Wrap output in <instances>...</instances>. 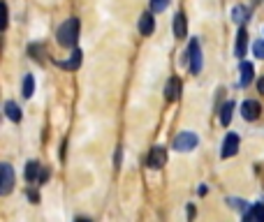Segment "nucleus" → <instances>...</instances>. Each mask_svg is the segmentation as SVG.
I'll use <instances>...</instances> for the list:
<instances>
[{"instance_id":"nucleus-1","label":"nucleus","mask_w":264,"mask_h":222,"mask_svg":"<svg viewBox=\"0 0 264 222\" xmlns=\"http://www.w3.org/2000/svg\"><path fill=\"white\" fill-rule=\"evenodd\" d=\"M79 37V19H67L65 24L58 28V42L63 47H74Z\"/></svg>"},{"instance_id":"nucleus-2","label":"nucleus","mask_w":264,"mask_h":222,"mask_svg":"<svg viewBox=\"0 0 264 222\" xmlns=\"http://www.w3.org/2000/svg\"><path fill=\"white\" fill-rule=\"evenodd\" d=\"M188 56H190V72L199 74V72H202V51H199V42H197V40H190Z\"/></svg>"},{"instance_id":"nucleus-3","label":"nucleus","mask_w":264,"mask_h":222,"mask_svg":"<svg viewBox=\"0 0 264 222\" xmlns=\"http://www.w3.org/2000/svg\"><path fill=\"white\" fill-rule=\"evenodd\" d=\"M0 176H3V180H0V194H10L14 185V171L7 162L0 164Z\"/></svg>"},{"instance_id":"nucleus-4","label":"nucleus","mask_w":264,"mask_h":222,"mask_svg":"<svg viewBox=\"0 0 264 222\" xmlns=\"http://www.w3.org/2000/svg\"><path fill=\"white\" fill-rule=\"evenodd\" d=\"M165 162H167V148H162V146L151 148L146 164H149L151 169H160V167H165Z\"/></svg>"},{"instance_id":"nucleus-5","label":"nucleus","mask_w":264,"mask_h":222,"mask_svg":"<svg viewBox=\"0 0 264 222\" xmlns=\"http://www.w3.org/2000/svg\"><path fill=\"white\" fill-rule=\"evenodd\" d=\"M195 146H197V134H192V132H181L179 137L174 139L176 150H192Z\"/></svg>"},{"instance_id":"nucleus-6","label":"nucleus","mask_w":264,"mask_h":222,"mask_svg":"<svg viewBox=\"0 0 264 222\" xmlns=\"http://www.w3.org/2000/svg\"><path fill=\"white\" fill-rule=\"evenodd\" d=\"M259 114H262V107H259V102H255V100H248V102L241 104V116L246 120H257Z\"/></svg>"},{"instance_id":"nucleus-7","label":"nucleus","mask_w":264,"mask_h":222,"mask_svg":"<svg viewBox=\"0 0 264 222\" xmlns=\"http://www.w3.org/2000/svg\"><path fill=\"white\" fill-rule=\"evenodd\" d=\"M236 150H239V137H236V134H227V137H225V144H222V148H220V155L232 157V155H236Z\"/></svg>"},{"instance_id":"nucleus-8","label":"nucleus","mask_w":264,"mask_h":222,"mask_svg":"<svg viewBox=\"0 0 264 222\" xmlns=\"http://www.w3.org/2000/svg\"><path fill=\"white\" fill-rule=\"evenodd\" d=\"M153 30H156V19H153V14L144 12L142 19H139V33H142L144 37H149Z\"/></svg>"},{"instance_id":"nucleus-9","label":"nucleus","mask_w":264,"mask_h":222,"mask_svg":"<svg viewBox=\"0 0 264 222\" xmlns=\"http://www.w3.org/2000/svg\"><path fill=\"white\" fill-rule=\"evenodd\" d=\"M179 95H181V81L179 79H169L167 86H165V100L174 102V100H179Z\"/></svg>"},{"instance_id":"nucleus-10","label":"nucleus","mask_w":264,"mask_h":222,"mask_svg":"<svg viewBox=\"0 0 264 222\" xmlns=\"http://www.w3.org/2000/svg\"><path fill=\"white\" fill-rule=\"evenodd\" d=\"M188 33V24H186V14H176L174 17V35L179 37V40H183Z\"/></svg>"},{"instance_id":"nucleus-11","label":"nucleus","mask_w":264,"mask_h":222,"mask_svg":"<svg viewBox=\"0 0 264 222\" xmlns=\"http://www.w3.org/2000/svg\"><path fill=\"white\" fill-rule=\"evenodd\" d=\"M252 74H255L252 65L243 60V63H241V77H239V84H241V86H248V84L252 81Z\"/></svg>"},{"instance_id":"nucleus-12","label":"nucleus","mask_w":264,"mask_h":222,"mask_svg":"<svg viewBox=\"0 0 264 222\" xmlns=\"http://www.w3.org/2000/svg\"><path fill=\"white\" fill-rule=\"evenodd\" d=\"M248 17H250V10H248L246 5H236L234 12H232V19H234L239 26H243L248 21Z\"/></svg>"},{"instance_id":"nucleus-13","label":"nucleus","mask_w":264,"mask_h":222,"mask_svg":"<svg viewBox=\"0 0 264 222\" xmlns=\"http://www.w3.org/2000/svg\"><path fill=\"white\" fill-rule=\"evenodd\" d=\"M246 47H248V33L241 28L239 35H236V49H234L239 58H241V56H246Z\"/></svg>"},{"instance_id":"nucleus-14","label":"nucleus","mask_w":264,"mask_h":222,"mask_svg":"<svg viewBox=\"0 0 264 222\" xmlns=\"http://www.w3.org/2000/svg\"><path fill=\"white\" fill-rule=\"evenodd\" d=\"M56 65H58V67H65V70H77V67L81 65V51H79V49H74L67 63H56Z\"/></svg>"},{"instance_id":"nucleus-15","label":"nucleus","mask_w":264,"mask_h":222,"mask_svg":"<svg viewBox=\"0 0 264 222\" xmlns=\"http://www.w3.org/2000/svg\"><path fill=\"white\" fill-rule=\"evenodd\" d=\"M42 174V167H40V162H35V160H30L28 164H26V180H37V176Z\"/></svg>"},{"instance_id":"nucleus-16","label":"nucleus","mask_w":264,"mask_h":222,"mask_svg":"<svg viewBox=\"0 0 264 222\" xmlns=\"http://www.w3.org/2000/svg\"><path fill=\"white\" fill-rule=\"evenodd\" d=\"M5 114H7V118L14 120V123H19V120H21V109H19L17 102H7L5 104Z\"/></svg>"},{"instance_id":"nucleus-17","label":"nucleus","mask_w":264,"mask_h":222,"mask_svg":"<svg viewBox=\"0 0 264 222\" xmlns=\"http://www.w3.org/2000/svg\"><path fill=\"white\" fill-rule=\"evenodd\" d=\"M232 111H234V102H225V107L220 109V123H222V125H229V120H232Z\"/></svg>"},{"instance_id":"nucleus-18","label":"nucleus","mask_w":264,"mask_h":222,"mask_svg":"<svg viewBox=\"0 0 264 222\" xmlns=\"http://www.w3.org/2000/svg\"><path fill=\"white\" fill-rule=\"evenodd\" d=\"M246 220H264V206L262 204H255L250 213H246Z\"/></svg>"},{"instance_id":"nucleus-19","label":"nucleus","mask_w":264,"mask_h":222,"mask_svg":"<svg viewBox=\"0 0 264 222\" xmlns=\"http://www.w3.org/2000/svg\"><path fill=\"white\" fill-rule=\"evenodd\" d=\"M30 95H33V77L26 74V79H24V97H30Z\"/></svg>"},{"instance_id":"nucleus-20","label":"nucleus","mask_w":264,"mask_h":222,"mask_svg":"<svg viewBox=\"0 0 264 222\" xmlns=\"http://www.w3.org/2000/svg\"><path fill=\"white\" fill-rule=\"evenodd\" d=\"M167 5H169V0H151V10L153 12H162Z\"/></svg>"},{"instance_id":"nucleus-21","label":"nucleus","mask_w":264,"mask_h":222,"mask_svg":"<svg viewBox=\"0 0 264 222\" xmlns=\"http://www.w3.org/2000/svg\"><path fill=\"white\" fill-rule=\"evenodd\" d=\"M252 51H255V56H257V58L264 60V40H257V42H255V47H252Z\"/></svg>"},{"instance_id":"nucleus-22","label":"nucleus","mask_w":264,"mask_h":222,"mask_svg":"<svg viewBox=\"0 0 264 222\" xmlns=\"http://www.w3.org/2000/svg\"><path fill=\"white\" fill-rule=\"evenodd\" d=\"M229 204L234 206L236 210H246V208H248V204H246V201H239V199H229Z\"/></svg>"},{"instance_id":"nucleus-23","label":"nucleus","mask_w":264,"mask_h":222,"mask_svg":"<svg viewBox=\"0 0 264 222\" xmlns=\"http://www.w3.org/2000/svg\"><path fill=\"white\" fill-rule=\"evenodd\" d=\"M28 199L33 201V204H37V201H40V192H35V190H28Z\"/></svg>"},{"instance_id":"nucleus-24","label":"nucleus","mask_w":264,"mask_h":222,"mask_svg":"<svg viewBox=\"0 0 264 222\" xmlns=\"http://www.w3.org/2000/svg\"><path fill=\"white\" fill-rule=\"evenodd\" d=\"M257 90H259V93H264V77L257 81Z\"/></svg>"},{"instance_id":"nucleus-25","label":"nucleus","mask_w":264,"mask_h":222,"mask_svg":"<svg viewBox=\"0 0 264 222\" xmlns=\"http://www.w3.org/2000/svg\"><path fill=\"white\" fill-rule=\"evenodd\" d=\"M197 192H199V194H206V192H209V187H206V185H199Z\"/></svg>"}]
</instances>
